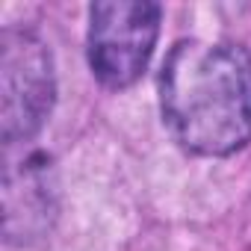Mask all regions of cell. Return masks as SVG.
Here are the masks:
<instances>
[{"label": "cell", "instance_id": "277c9868", "mask_svg": "<svg viewBox=\"0 0 251 251\" xmlns=\"http://www.w3.org/2000/svg\"><path fill=\"white\" fill-rule=\"evenodd\" d=\"M50 183L48 169L36 157L9 163L3 175V233L9 242H24L48 227Z\"/></svg>", "mask_w": 251, "mask_h": 251}, {"label": "cell", "instance_id": "3957f363", "mask_svg": "<svg viewBox=\"0 0 251 251\" xmlns=\"http://www.w3.org/2000/svg\"><path fill=\"white\" fill-rule=\"evenodd\" d=\"M160 3L106 0L89 9V65L106 89L133 86L160 36Z\"/></svg>", "mask_w": 251, "mask_h": 251}, {"label": "cell", "instance_id": "7a4b0ae2", "mask_svg": "<svg viewBox=\"0 0 251 251\" xmlns=\"http://www.w3.org/2000/svg\"><path fill=\"white\" fill-rule=\"evenodd\" d=\"M56 77L48 45L30 30L0 39V136L6 145L33 139L53 109Z\"/></svg>", "mask_w": 251, "mask_h": 251}, {"label": "cell", "instance_id": "6da1fadb", "mask_svg": "<svg viewBox=\"0 0 251 251\" xmlns=\"http://www.w3.org/2000/svg\"><path fill=\"white\" fill-rule=\"evenodd\" d=\"M160 109L183 151H239L251 139V56L236 45L177 42L160 71Z\"/></svg>", "mask_w": 251, "mask_h": 251}]
</instances>
